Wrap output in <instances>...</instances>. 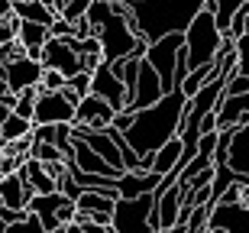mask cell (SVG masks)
I'll return each mask as SVG.
<instances>
[{
  "mask_svg": "<svg viewBox=\"0 0 249 233\" xmlns=\"http://www.w3.org/2000/svg\"><path fill=\"white\" fill-rule=\"evenodd\" d=\"M74 117V104L68 101L58 91H46V88H39L36 101H33V123H71Z\"/></svg>",
  "mask_w": 249,
  "mask_h": 233,
  "instance_id": "cell-11",
  "label": "cell"
},
{
  "mask_svg": "<svg viewBox=\"0 0 249 233\" xmlns=\"http://www.w3.org/2000/svg\"><path fill=\"white\" fill-rule=\"evenodd\" d=\"M126 3H133V0H126Z\"/></svg>",
  "mask_w": 249,
  "mask_h": 233,
  "instance_id": "cell-37",
  "label": "cell"
},
{
  "mask_svg": "<svg viewBox=\"0 0 249 233\" xmlns=\"http://www.w3.org/2000/svg\"><path fill=\"white\" fill-rule=\"evenodd\" d=\"M246 26H249V0L243 3L240 10H236V13H233V17H230V26H227V33H223V36L236 42V39L249 36V33H246Z\"/></svg>",
  "mask_w": 249,
  "mask_h": 233,
  "instance_id": "cell-27",
  "label": "cell"
},
{
  "mask_svg": "<svg viewBox=\"0 0 249 233\" xmlns=\"http://www.w3.org/2000/svg\"><path fill=\"white\" fill-rule=\"evenodd\" d=\"M7 94H10V91H7V81H3V75H0V101H3Z\"/></svg>",
  "mask_w": 249,
  "mask_h": 233,
  "instance_id": "cell-32",
  "label": "cell"
},
{
  "mask_svg": "<svg viewBox=\"0 0 249 233\" xmlns=\"http://www.w3.org/2000/svg\"><path fill=\"white\" fill-rule=\"evenodd\" d=\"M3 233H46V230H42V224H39V217L33 214V211H26L19 220H13V224L3 227Z\"/></svg>",
  "mask_w": 249,
  "mask_h": 233,
  "instance_id": "cell-28",
  "label": "cell"
},
{
  "mask_svg": "<svg viewBox=\"0 0 249 233\" xmlns=\"http://www.w3.org/2000/svg\"><path fill=\"white\" fill-rule=\"evenodd\" d=\"M213 123L217 130L223 126H236V123H246L249 126V94H223L213 107Z\"/></svg>",
  "mask_w": 249,
  "mask_h": 233,
  "instance_id": "cell-16",
  "label": "cell"
},
{
  "mask_svg": "<svg viewBox=\"0 0 249 233\" xmlns=\"http://www.w3.org/2000/svg\"><path fill=\"white\" fill-rule=\"evenodd\" d=\"M7 113H10V107H7L3 101H0V123H3V117H7Z\"/></svg>",
  "mask_w": 249,
  "mask_h": 233,
  "instance_id": "cell-34",
  "label": "cell"
},
{
  "mask_svg": "<svg viewBox=\"0 0 249 233\" xmlns=\"http://www.w3.org/2000/svg\"><path fill=\"white\" fill-rule=\"evenodd\" d=\"M246 0H213V23H217V29L220 33H227V26H230V17L236 13V10L243 7Z\"/></svg>",
  "mask_w": 249,
  "mask_h": 233,
  "instance_id": "cell-26",
  "label": "cell"
},
{
  "mask_svg": "<svg viewBox=\"0 0 249 233\" xmlns=\"http://www.w3.org/2000/svg\"><path fill=\"white\" fill-rule=\"evenodd\" d=\"M181 33H165V36L152 39L142 52L152 72L159 75V84H162V91H172V72H175V58H178V49H181Z\"/></svg>",
  "mask_w": 249,
  "mask_h": 233,
  "instance_id": "cell-7",
  "label": "cell"
},
{
  "mask_svg": "<svg viewBox=\"0 0 249 233\" xmlns=\"http://www.w3.org/2000/svg\"><path fill=\"white\" fill-rule=\"evenodd\" d=\"M159 94H165V91H162V84H159V75L152 72V65H149L146 58H142V62H139V72H136L133 94H129V101H126L123 110H139V107L159 101Z\"/></svg>",
  "mask_w": 249,
  "mask_h": 233,
  "instance_id": "cell-15",
  "label": "cell"
},
{
  "mask_svg": "<svg viewBox=\"0 0 249 233\" xmlns=\"http://www.w3.org/2000/svg\"><path fill=\"white\" fill-rule=\"evenodd\" d=\"M0 75H3V81H7V91L10 94H19L23 88L39 84V78H42V65H39V58L19 55V58L3 62V65H0Z\"/></svg>",
  "mask_w": 249,
  "mask_h": 233,
  "instance_id": "cell-12",
  "label": "cell"
},
{
  "mask_svg": "<svg viewBox=\"0 0 249 233\" xmlns=\"http://www.w3.org/2000/svg\"><path fill=\"white\" fill-rule=\"evenodd\" d=\"M113 191H97V188H81L78 197H74V207L78 211H88V214H110L113 207Z\"/></svg>",
  "mask_w": 249,
  "mask_h": 233,
  "instance_id": "cell-21",
  "label": "cell"
},
{
  "mask_svg": "<svg viewBox=\"0 0 249 233\" xmlns=\"http://www.w3.org/2000/svg\"><path fill=\"white\" fill-rule=\"evenodd\" d=\"M62 233H78V227H74V224H68V227H65Z\"/></svg>",
  "mask_w": 249,
  "mask_h": 233,
  "instance_id": "cell-35",
  "label": "cell"
},
{
  "mask_svg": "<svg viewBox=\"0 0 249 233\" xmlns=\"http://www.w3.org/2000/svg\"><path fill=\"white\" fill-rule=\"evenodd\" d=\"M227 168L236 175H249V143H246V123L230 126L227 140Z\"/></svg>",
  "mask_w": 249,
  "mask_h": 233,
  "instance_id": "cell-18",
  "label": "cell"
},
{
  "mask_svg": "<svg viewBox=\"0 0 249 233\" xmlns=\"http://www.w3.org/2000/svg\"><path fill=\"white\" fill-rule=\"evenodd\" d=\"M10 13V0H0V17H7Z\"/></svg>",
  "mask_w": 249,
  "mask_h": 233,
  "instance_id": "cell-33",
  "label": "cell"
},
{
  "mask_svg": "<svg viewBox=\"0 0 249 233\" xmlns=\"http://www.w3.org/2000/svg\"><path fill=\"white\" fill-rule=\"evenodd\" d=\"M39 88H46V91H58V88H65V75H58L55 68H42Z\"/></svg>",
  "mask_w": 249,
  "mask_h": 233,
  "instance_id": "cell-30",
  "label": "cell"
},
{
  "mask_svg": "<svg viewBox=\"0 0 249 233\" xmlns=\"http://www.w3.org/2000/svg\"><path fill=\"white\" fill-rule=\"evenodd\" d=\"M26 156H33V159H39V162H65L62 159V152L52 146V143H42V140H33V146H29V152Z\"/></svg>",
  "mask_w": 249,
  "mask_h": 233,
  "instance_id": "cell-29",
  "label": "cell"
},
{
  "mask_svg": "<svg viewBox=\"0 0 249 233\" xmlns=\"http://www.w3.org/2000/svg\"><path fill=\"white\" fill-rule=\"evenodd\" d=\"M33 130V120H26V117H17V113L10 110L7 117H3V123H0V140H17V136H26V133Z\"/></svg>",
  "mask_w": 249,
  "mask_h": 233,
  "instance_id": "cell-25",
  "label": "cell"
},
{
  "mask_svg": "<svg viewBox=\"0 0 249 233\" xmlns=\"http://www.w3.org/2000/svg\"><path fill=\"white\" fill-rule=\"evenodd\" d=\"M149 211H152V191L136 197H113L110 207V230L113 233H149Z\"/></svg>",
  "mask_w": 249,
  "mask_h": 233,
  "instance_id": "cell-5",
  "label": "cell"
},
{
  "mask_svg": "<svg viewBox=\"0 0 249 233\" xmlns=\"http://www.w3.org/2000/svg\"><path fill=\"white\" fill-rule=\"evenodd\" d=\"M217 72H220V65H217V62L197 65V68H191V72H188V75L181 78V84H178V88H181V94H185V97H191V94L197 91V88H201L204 81H211V78L217 75Z\"/></svg>",
  "mask_w": 249,
  "mask_h": 233,
  "instance_id": "cell-24",
  "label": "cell"
},
{
  "mask_svg": "<svg viewBox=\"0 0 249 233\" xmlns=\"http://www.w3.org/2000/svg\"><path fill=\"white\" fill-rule=\"evenodd\" d=\"M36 195L33 185L19 172H10V175H0V204L10 207V211H26L29 197Z\"/></svg>",
  "mask_w": 249,
  "mask_h": 233,
  "instance_id": "cell-17",
  "label": "cell"
},
{
  "mask_svg": "<svg viewBox=\"0 0 249 233\" xmlns=\"http://www.w3.org/2000/svg\"><path fill=\"white\" fill-rule=\"evenodd\" d=\"M249 201H217L207 211V233H246Z\"/></svg>",
  "mask_w": 249,
  "mask_h": 233,
  "instance_id": "cell-9",
  "label": "cell"
},
{
  "mask_svg": "<svg viewBox=\"0 0 249 233\" xmlns=\"http://www.w3.org/2000/svg\"><path fill=\"white\" fill-rule=\"evenodd\" d=\"M26 211L39 217V224L46 233H62L74 220V201L65 197L62 191H49V195H33Z\"/></svg>",
  "mask_w": 249,
  "mask_h": 233,
  "instance_id": "cell-6",
  "label": "cell"
},
{
  "mask_svg": "<svg viewBox=\"0 0 249 233\" xmlns=\"http://www.w3.org/2000/svg\"><path fill=\"white\" fill-rule=\"evenodd\" d=\"M178 156H181V140L172 136V140H165L156 152H152V165H149V172H156V175L162 178L165 172H172V168L178 165Z\"/></svg>",
  "mask_w": 249,
  "mask_h": 233,
  "instance_id": "cell-23",
  "label": "cell"
},
{
  "mask_svg": "<svg viewBox=\"0 0 249 233\" xmlns=\"http://www.w3.org/2000/svg\"><path fill=\"white\" fill-rule=\"evenodd\" d=\"M10 13L19 19H26V23H42V26H49L52 19H55V13L42 3V0H10Z\"/></svg>",
  "mask_w": 249,
  "mask_h": 233,
  "instance_id": "cell-22",
  "label": "cell"
},
{
  "mask_svg": "<svg viewBox=\"0 0 249 233\" xmlns=\"http://www.w3.org/2000/svg\"><path fill=\"white\" fill-rule=\"evenodd\" d=\"M29 136L42 140V143H52L62 152V159L71 156V123H33Z\"/></svg>",
  "mask_w": 249,
  "mask_h": 233,
  "instance_id": "cell-19",
  "label": "cell"
},
{
  "mask_svg": "<svg viewBox=\"0 0 249 233\" xmlns=\"http://www.w3.org/2000/svg\"><path fill=\"white\" fill-rule=\"evenodd\" d=\"M185 110H188V97L181 94V88H172V91L159 94V101L146 104L139 110H129V123L120 133L133 146L136 156H146V152H156L165 140L178 136Z\"/></svg>",
  "mask_w": 249,
  "mask_h": 233,
  "instance_id": "cell-1",
  "label": "cell"
},
{
  "mask_svg": "<svg viewBox=\"0 0 249 233\" xmlns=\"http://www.w3.org/2000/svg\"><path fill=\"white\" fill-rule=\"evenodd\" d=\"M113 107L104 97H97V94H84L81 101L74 104V117H71V126L74 130H107L113 120Z\"/></svg>",
  "mask_w": 249,
  "mask_h": 233,
  "instance_id": "cell-10",
  "label": "cell"
},
{
  "mask_svg": "<svg viewBox=\"0 0 249 233\" xmlns=\"http://www.w3.org/2000/svg\"><path fill=\"white\" fill-rule=\"evenodd\" d=\"M39 65L42 68H55L58 75L71 78L74 72H81V58L71 46V36H49L39 49Z\"/></svg>",
  "mask_w": 249,
  "mask_h": 233,
  "instance_id": "cell-8",
  "label": "cell"
},
{
  "mask_svg": "<svg viewBox=\"0 0 249 233\" xmlns=\"http://www.w3.org/2000/svg\"><path fill=\"white\" fill-rule=\"evenodd\" d=\"M88 91L97 94V97H104V101L110 104L113 110H123V101H126V91H123V81L117 75H113V68L107 65V62H101V65L91 72V81H88Z\"/></svg>",
  "mask_w": 249,
  "mask_h": 233,
  "instance_id": "cell-13",
  "label": "cell"
},
{
  "mask_svg": "<svg viewBox=\"0 0 249 233\" xmlns=\"http://www.w3.org/2000/svg\"><path fill=\"white\" fill-rule=\"evenodd\" d=\"M181 39H185V42H181V46H185V65H188V72H191V68L207 65V62H213V58H217L223 33L217 29L211 10L201 7L191 17V23L181 29Z\"/></svg>",
  "mask_w": 249,
  "mask_h": 233,
  "instance_id": "cell-4",
  "label": "cell"
},
{
  "mask_svg": "<svg viewBox=\"0 0 249 233\" xmlns=\"http://www.w3.org/2000/svg\"><path fill=\"white\" fill-rule=\"evenodd\" d=\"M3 227H7V224H3V217H0V233H3Z\"/></svg>",
  "mask_w": 249,
  "mask_h": 233,
  "instance_id": "cell-36",
  "label": "cell"
},
{
  "mask_svg": "<svg viewBox=\"0 0 249 233\" xmlns=\"http://www.w3.org/2000/svg\"><path fill=\"white\" fill-rule=\"evenodd\" d=\"M94 39L101 42V62H107V65L117 62V58H123V55H142L146 46H149L146 39L136 36L133 26L126 23V3L123 7H113L107 13V19L94 29Z\"/></svg>",
  "mask_w": 249,
  "mask_h": 233,
  "instance_id": "cell-3",
  "label": "cell"
},
{
  "mask_svg": "<svg viewBox=\"0 0 249 233\" xmlns=\"http://www.w3.org/2000/svg\"><path fill=\"white\" fill-rule=\"evenodd\" d=\"M201 7L204 0H133L126 3V23L136 36L152 42L165 33H181Z\"/></svg>",
  "mask_w": 249,
  "mask_h": 233,
  "instance_id": "cell-2",
  "label": "cell"
},
{
  "mask_svg": "<svg viewBox=\"0 0 249 233\" xmlns=\"http://www.w3.org/2000/svg\"><path fill=\"white\" fill-rule=\"evenodd\" d=\"M23 46V52H26L29 58H39V49H42V42L49 39V26H42V23H26V19H19V29L17 36H13Z\"/></svg>",
  "mask_w": 249,
  "mask_h": 233,
  "instance_id": "cell-20",
  "label": "cell"
},
{
  "mask_svg": "<svg viewBox=\"0 0 249 233\" xmlns=\"http://www.w3.org/2000/svg\"><path fill=\"white\" fill-rule=\"evenodd\" d=\"M65 162H71L78 172H91V175H107V178L123 175V172H117L113 165H107V162H104V159L97 156L81 136H74V130H71V156L65 159Z\"/></svg>",
  "mask_w": 249,
  "mask_h": 233,
  "instance_id": "cell-14",
  "label": "cell"
},
{
  "mask_svg": "<svg viewBox=\"0 0 249 233\" xmlns=\"http://www.w3.org/2000/svg\"><path fill=\"white\" fill-rule=\"evenodd\" d=\"M23 156H0V175H10V172H17Z\"/></svg>",
  "mask_w": 249,
  "mask_h": 233,
  "instance_id": "cell-31",
  "label": "cell"
}]
</instances>
